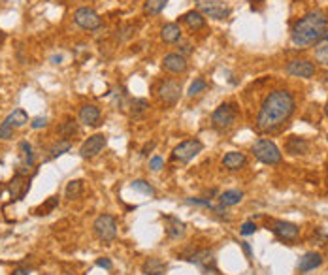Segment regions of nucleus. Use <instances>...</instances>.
<instances>
[{"label":"nucleus","mask_w":328,"mask_h":275,"mask_svg":"<svg viewBox=\"0 0 328 275\" xmlns=\"http://www.w3.org/2000/svg\"><path fill=\"white\" fill-rule=\"evenodd\" d=\"M8 188H10V194H12L13 200H21V198H25V194L29 193L30 179H25V177H21V176H15L12 181H10Z\"/></svg>","instance_id":"obj_19"},{"label":"nucleus","mask_w":328,"mask_h":275,"mask_svg":"<svg viewBox=\"0 0 328 275\" xmlns=\"http://www.w3.org/2000/svg\"><path fill=\"white\" fill-rule=\"evenodd\" d=\"M164 230H166V236L170 238V240H177V238H181L185 234V223H181L177 217L174 215H166L164 217Z\"/></svg>","instance_id":"obj_18"},{"label":"nucleus","mask_w":328,"mask_h":275,"mask_svg":"<svg viewBox=\"0 0 328 275\" xmlns=\"http://www.w3.org/2000/svg\"><path fill=\"white\" fill-rule=\"evenodd\" d=\"M57 205H59V196H51L46 204H42L40 207L36 209V215H49Z\"/></svg>","instance_id":"obj_32"},{"label":"nucleus","mask_w":328,"mask_h":275,"mask_svg":"<svg viewBox=\"0 0 328 275\" xmlns=\"http://www.w3.org/2000/svg\"><path fill=\"white\" fill-rule=\"evenodd\" d=\"M106 143H108V138H106V134L91 136V138H87V140L81 143V147H79V157H81V158L98 157L100 153L104 151Z\"/></svg>","instance_id":"obj_13"},{"label":"nucleus","mask_w":328,"mask_h":275,"mask_svg":"<svg viewBox=\"0 0 328 275\" xmlns=\"http://www.w3.org/2000/svg\"><path fill=\"white\" fill-rule=\"evenodd\" d=\"M132 188L141 194H147V196H155V188H153L147 181H144V179H136V181L132 183Z\"/></svg>","instance_id":"obj_34"},{"label":"nucleus","mask_w":328,"mask_h":275,"mask_svg":"<svg viewBox=\"0 0 328 275\" xmlns=\"http://www.w3.org/2000/svg\"><path fill=\"white\" fill-rule=\"evenodd\" d=\"M181 27L177 23H166L160 29V38H162V41H166V44H177V41H181Z\"/></svg>","instance_id":"obj_21"},{"label":"nucleus","mask_w":328,"mask_h":275,"mask_svg":"<svg viewBox=\"0 0 328 275\" xmlns=\"http://www.w3.org/2000/svg\"><path fill=\"white\" fill-rule=\"evenodd\" d=\"M294 110H296L294 94L289 89H276L264 96L262 104L258 108L255 126L262 134L276 132L279 126H283L293 117Z\"/></svg>","instance_id":"obj_1"},{"label":"nucleus","mask_w":328,"mask_h":275,"mask_svg":"<svg viewBox=\"0 0 328 275\" xmlns=\"http://www.w3.org/2000/svg\"><path fill=\"white\" fill-rule=\"evenodd\" d=\"M162 166H164V160H162V157H158V155H155V157L149 160V168H151L153 172H160L162 170Z\"/></svg>","instance_id":"obj_37"},{"label":"nucleus","mask_w":328,"mask_h":275,"mask_svg":"<svg viewBox=\"0 0 328 275\" xmlns=\"http://www.w3.org/2000/svg\"><path fill=\"white\" fill-rule=\"evenodd\" d=\"M147 108H149V102L144 98H134L130 102V113H132V117H140L144 113L147 112Z\"/></svg>","instance_id":"obj_30"},{"label":"nucleus","mask_w":328,"mask_h":275,"mask_svg":"<svg viewBox=\"0 0 328 275\" xmlns=\"http://www.w3.org/2000/svg\"><path fill=\"white\" fill-rule=\"evenodd\" d=\"M157 94L162 104L174 105L179 100V96H181V83L176 81V79H166V81L158 85Z\"/></svg>","instance_id":"obj_11"},{"label":"nucleus","mask_w":328,"mask_h":275,"mask_svg":"<svg viewBox=\"0 0 328 275\" xmlns=\"http://www.w3.org/2000/svg\"><path fill=\"white\" fill-rule=\"evenodd\" d=\"M81 194H83V181L81 179H74V181H70L68 185H66L65 196L68 200H76V198H79Z\"/></svg>","instance_id":"obj_28"},{"label":"nucleus","mask_w":328,"mask_h":275,"mask_svg":"<svg viewBox=\"0 0 328 275\" xmlns=\"http://www.w3.org/2000/svg\"><path fill=\"white\" fill-rule=\"evenodd\" d=\"M77 130H79V126H77L76 121H74V119H68V121H65V123L59 126V134L68 140V138H72L74 134H77Z\"/></svg>","instance_id":"obj_29"},{"label":"nucleus","mask_w":328,"mask_h":275,"mask_svg":"<svg viewBox=\"0 0 328 275\" xmlns=\"http://www.w3.org/2000/svg\"><path fill=\"white\" fill-rule=\"evenodd\" d=\"M326 13L322 10H313L308 12L304 17H300L296 23L293 25L291 30V40L296 47H308L313 44H319L322 40V36L326 32Z\"/></svg>","instance_id":"obj_2"},{"label":"nucleus","mask_w":328,"mask_h":275,"mask_svg":"<svg viewBox=\"0 0 328 275\" xmlns=\"http://www.w3.org/2000/svg\"><path fill=\"white\" fill-rule=\"evenodd\" d=\"M194 6L204 17L217 19V21H223L230 15V8L223 0H194Z\"/></svg>","instance_id":"obj_6"},{"label":"nucleus","mask_w":328,"mask_h":275,"mask_svg":"<svg viewBox=\"0 0 328 275\" xmlns=\"http://www.w3.org/2000/svg\"><path fill=\"white\" fill-rule=\"evenodd\" d=\"M251 153L257 160H260L262 164H268V166H277L283 160L279 147L274 141L266 140V138H260V140L255 141L251 145Z\"/></svg>","instance_id":"obj_3"},{"label":"nucleus","mask_w":328,"mask_h":275,"mask_svg":"<svg viewBox=\"0 0 328 275\" xmlns=\"http://www.w3.org/2000/svg\"><path fill=\"white\" fill-rule=\"evenodd\" d=\"M326 181H328V168H326Z\"/></svg>","instance_id":"obj_48"},{"label":"nucleus","mask_w":328,"mask_h":275,"mask_svg":"<svg viewBox=\"0 0 328 275\" xmlns=\"http://www.w3.org/2000/svg\"><path fill=\"white\" fill-rule=\"evenodd\" d=\"M326 141H328V136H326Z\"/></svg>","instance_id":"obj_49"},{"label":"nucleus","mask_w":328,"mask_h":275,"mask_svg":"<svg viewBox=\"0 0 328 275\" xmlns=\"http://www.w3.org/2000/svg\"><path fill=\"white\" fill-rule=\"evenodd\" d=\"M93 232L96 234V238L100 241L112 243L117 238V221H115V217L108 215V213L98 215L93 223Z\"/></svg>","instance_id":"obj_5"},{"label":"nucleus","mask_w":328,"mask_h":275,"mask_svg":"<svg viewBox=\"0 0 328 275\" xmlns=\"http://www.w3.org/2000/svg\"><path fill=\"white\" fill-rule=\"evenodd\" d=\"M162 68L166 72H170V74H183V72L187 70V59L183 57L181 53H168V55H164L162 59Z\"/></svg>","instance_id":"obj_14"},{"label":"nucleus","mask_w":328,"mask_h":275,"mask_svg":"<svg viewBox=\"0 0 328 275\" xmlns=\"http://www.w3.org/2000/svg\"><path fill=\"white\" fill-rule=\"evenodd\" d=\"M155 145H157V141H151V143H146V145H144V149H141V155H149V153L153 151V149H155Z\"/></svg>","instance_id":"obj_41"},{"label":"nucleus","mask_w":328,"mask_h":275,"mask_svg":"<svg viewBox=\"0 0 328 275\" xmlns=\"http://www.w3.org/2000/svg\"><path fill=\"white\" fill-rule=\"evenodd\" d=\"M322 264V255L321 252H305L304 257L300 258L298 264H296V269H298V273H308V271H311V269L319 268Z\"/></svg>","instance_id":"obj_16"},{"label":"nucleus","mask_w":328,"mask_h":275,"mask_svg":"<svg viewBox=\"0 0 328 275\" xmlns=\"http://www.w3.org/2000/svg\"><path fill=\"white\" fill-rule=\"evenodd\" d=\"M96 266H100V268H104V269H112L113 262L110 258H98V260H96Z\"/></svg>","instance_id":"obj_39"},{"label":"nucleus","mask_w":328,"mask_h":275,"mask_svg":"<svg viewBox=\"0 0 328 275\" xmlns=\"http://www.w3.org/2000/svg\"><path fill=\"white\" fill-rule=\"evenodd\" d=\"M206 89H208V83H206V79L198 77V79H194V81L191 83V87H189L187 94H189V96H196V94L204 93Z\"/></svg>","instance_id":"obj_33"},{"label":"nucleus","mask_w":328,"mask_h":275,"mask_svg":"<svg viewBox=\"0 0 328 275\" xmlns=\"http://www.w3.org/2000/svg\"><path fill=\"white\" fill-rule=\"evenodd\" d=\"M30 126H32V129L34 130H40V129H46L47 126V117H34L32 119V123H30Z\"/></svg>","instance_id":"obj_38"},{"label":"nucleus","mask_w":328,"mask_h":275,"mask_svg":"<svg viewBox=\"0 0 328 275\" xmlns=\"http://www.w3.org/2000/svg\"><path fill=\"white\" fill-rule=\"evenodd\" d=\"M6 121L12 124L13 129H21V126H25V124H29V115H27L25 110L17 108V110H13V112L8 115Z\"/></svg>","instance_id":"obj_26"},{"label":"nucleus","mask_w":328,"mask_h":275,"mask_svg":"<svg viewBox=\"0 0 328 275\" xmlns=\"http://www.w3.org/2000/svg\"><path fill=\"white\" fill-rule=\"evenodd\" d=\"M181 21L187 25L191 30H194V32H196V30H202L206 27V17L198 12V10H191V12L183 13Z\"/></svg>","instance_id":"obj_22"},{"label":"nucleus","mask_w":328,"mask_h":275,"mask_svg":"<svg viewBox=\"0 0 328 275\" xmlns=\"http://www.w3.org/2000/svg\"><path fill=\"white\" fill-rule=\"evenodd\" d=\"M285 72H287L291 77H304V79H310V77L315 76L317 66H315V62H311V60H308V59H294V60H291V62H287Z\"/></svg>","instance_id":"obj_12"},{"label":"nucleus","mask_w":328,"mask_h":275,"mask_svg":"<svg viewBox=\"0 0 328 275\" xmlns=\"http://www.w3.org/2000/svg\"><path fill=\"white\" fill-rule=\"evenodd\" d=\"M204 149V143L200 140H185L181 141L179 145L174 147V151H172V158L174 160H179V162H191L196 155H200Z\"/></svg>","instance_id":"obj_8"},{"label":"nucleus","mask_w":328,"mask_h":275,"mask_svg":"<svg viewBox=\"0 0 328 275\" xmlns=\"http://www.w3.org/2000/svg\"><path fill=\"white\" fill-rule=\"evenodd\" d=\"M270 230L274 232L277 240L287 241V243H293L300 238V226L294 223H289V221H272Z\"/></svg>","instance_id":"obj_9"},{"label":"nucleus","mask_w":328,"mask_h":275,"mask_svg":"<svg viewBox=\"0 0 328 275\" xmlns=\"http://www.w3.org/2000/svg\"><path fill=\"white\" fill-rule=\"evenodd\" d=\"M243 200V193L238 191V188H230V191H224L221 196H219V204L224 205V207H232V205H238Z\"/></svg>","instance_id":"obj_24"},{"label":"nucleus","mask_w":328,"mask_h":275,"mask_svg":"<svg viewBox=\"0 0 328 275\" xmlns=\"http://www.w3.org/2000/svg\"><path fill=\"white\" fill-rule=\"evenodd\" d=\"M240 247L243 249V252H245V257L247 258H251V255H253V249H251V245L247 243V241H241L240 243Z\"/></svg>","instance_id":"obj_40"},{"label":"nucleus","mask_w":328,"mask_h":275,"mask_svg":"<svg viewBox=\"0 0 328 275\" xmlns=\"http://www.w3.org/2000/svg\"><path fill=\"white\" fill-rule=\"evenodd\" d=\"M74 21H76L77 27H81V29L85 30H96L100 29V25H102L100 15L89 6L77 8L76 12H74Z\"/></svg>","instance_id":"obj_10"},{"label":"nucleus","mask_w":328,"mask_h":275,"mask_svg":"<svg viewBox=\"0 0 328 275\" xmlns=\"http://www.w3.org/2000/svg\"><path fill=\"white\" fill-rule=\"evenodd\" d=\"M72 149V141L66 140V138H63V140L55 141L51 147H49V158H57L60 157V155H65V153H68Z\"/></svg>","instance_id":"obj_27"},{"label":"nucleus","mask_w":328,"mask_h":275,"mask_svg":"<svg viewBox=\"0 0 328 275\" xmlns=\"http://www.w3.org/2000/svg\"><path fill=\"white\" fill-rule=\"evenodd\" d=\"M185 260L194 264L196 268H200L202 273H215L217 264H215V255L211 249H198V251L191 252L185 257Z\"/></svg>","instance_id":"obj_7"},{"label":"nucleus","mask_w":328,"mask_h":275,"mask_svg":"<svg viewBox=\"0 0 328 275\" xmlns=\"http://www.w3.org/2000/svg\"><path fill=\"white\" fill-rule=\"evenodd\" d=\"M249 2H262V0H249Z\"/></svg>","instance_id":"obj_46"},{"label":"nucleus","mask_w":328,"mask_h":275,"mask_svg":"<svg viewBox=\"0 0 328 275\" xmlns=\"http://www.w3.org/2000/svg\"><path fill=\"white\" fill-rule=\"evenodd\" d=\"M247 164V157L241 151H230L223 157V166L227 170H241Z\"/></svg>","instance_id":"obj_20"},{"label":"nucleus","mask_w":328,"mask_h":275,"mask_svg":"<svg viewBox=\"0 0 328 275\" xmlns=\"http://www.w3.org/2000/svg\"><path fill=\"white\" fill-rule=\"evenodd\" d=\"M13 126L10 123H8L6 119H4V121H2V124H0V140H12L13 138Z\"/></svg>","instance_id":"obj_35"},{"label":"nucleus","mask_w":328,"mask_h":275,"mask_svg":"<svg viewBox=\"0 0 328 275\" xmlns=\"http://www.w3.org/2000/svg\"><path fill=\"white\" fill-rule=\"evenodd\" d=\"M179 47H181V51H179V53H181L183 57H185V55H187V53H191V51H193V46H191V44H183V46H179Z\"/></svg>","instance_id":"obj_42"},{"label":"nucleus","mask_w":328,"mask_h":275,"mask_svg":"<svg viewBox=\"0 0 328 275\" xmlns=\"http://www.w3.org/2000/svg\"><path fill=\"white\" fill-rule=\"evenodd\" d=\"M285 151L291 155V157H298V155H305L310 151V141L305 138H300V136H291L287 141H285Z\"/></svg>","instance_id":"obj_17"},{"label":"nucleus","mask_w":328,"mask_h":275,"mask_svg":"<svg viewBox=\"0 0 328 275\" xmlns=\"http://www.w3.org/2000/svg\"><path fill=\"white\" fill-rule=\"evenodd\" d=\"M322 44H328V27H326V32H324V36H322Z\"/></svg>","instance_id":"obj_44"},{"label":"nucleus","mask_w":328,"mask_h":275,"mask_svg":"<svg viewBox=\"0 0 328 275\" xmlns=\"http://www.w3.org/2000/svg\"><path fill=\"white\" fill-rule=\"evenodd\" d=\"M315 60L321 66L328 68V44H322L321 41V44L315 47Z\"/></svg>","instance_id":"obj_31"},{"label":"nucleus","mask_w":328,"mask_h":275,"mask_svg":"<svg viewBox=\"0 0 328 275\" xmlns=\"http://www.w3.org/2000/svg\"><path fill=\"white\" fill-rule=\"evenodd\" d=\"M100 110L96 108L94 104H85L81 105V110H79V123L85 124V126H98L100 124Z\"/></svg>","instance_id":"obj_15"},{"label":"nucleus","mask_w":328,"mask_h":275,"mask_svg":"<svg viewBox=\"0 0 328 275\" xmlns=\"http://www.w3.org/2000/svg\"><path fill=\"white\" fill-rule=\"evenodd\" d=\"M166 271V264L160 258H146V262L141 264V273L144 275H164Z\"/></svg>","instance_id":"obj_23"},{"label":"nucleus","mask_w":328,"mask_h":275,"mask_svg":"<svg viewBox=\"0 0 328 275\" xmlns=\"http://www.w3.org/2000/svg\"><path fill=\"white\" fill-rule=\"evenodd\" d=\"M236 117H238V105L234 102H224L211 113V126L221 132L229 130L236 123Z\"/></svg>","instance_id":"obj_4"},{"label":"nucleus","mask_w":328,"mask_h":275,"mask_svg":"<svg viewBox=\"0 0 328 275\" xmlns=\"http://www.w3.org/2000/svg\"><path fill=\"white\" fill-rule=\"evenodd\" d=\"M324 112H326V115H328V104H326V108H324Z\"/></svg>","instance_id":"obj_47"},{"label":"nucleus","mask_w":328,"mask_h":275,"mask_svg":"<svg viewBox=\"0 0 328 275\" xmlns=\"http://www.w3.org/2000/svg\"><path fill=\"white\" fill-rule=\"evenodd\" d=\"M4 36H6V34H4V32H2V30H0V41L4 40Z\"/></svg>","instance_id":"obj_45"},{"label":"nucleus","mask_w":328,"mask_h":275,"mask_svg":"<svg viewBox=\"0 0 328 275\" xmlns=\"http://www.w3.org/2000/svg\"><path fill=\"white\" fill-rule=\"evenodd\" d=\"M10 275H29V269H25V268H15Z\"/></svg>","instance_id":"obj_43"},{"label":"nucleus","mask_w":328,"mask_h":275,"mask_svg":"<svg viewBox=\"0 0 328 275\" xmlns=\"http://www.w3.org/2000/svg\"><path fill=\"white\" fill-rule=\"evenodd\" d=\"M166 4H168V0H146L144 2V15L155 17L166 8Z\"/></svg>","instance_id":"obj_25"},{"label":"nucleus","mask_w":328,"mask_h":275,"mask_svg":"<svg viewBox=\"0 0 328 275\" xmlns=\"http://www.w3.org/2000/svg\"><path fill=\"white\" fill-rule=\"evenodd\" d=\"M257 224L253 223V221H247V223L241 224V228H240V234L241 236H253L255 232H257Z\"/></svg>","instance_id":"obj_36"}]
</instances>
